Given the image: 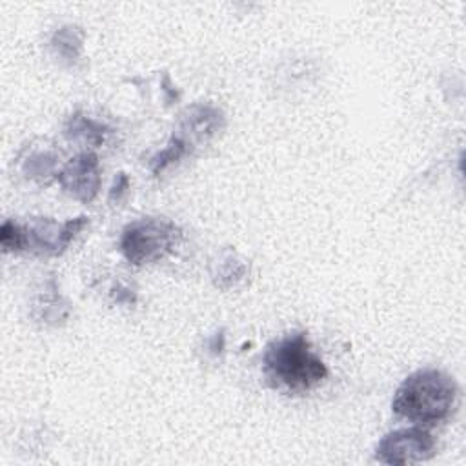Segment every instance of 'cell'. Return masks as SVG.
Wrapping results in <instances>:
<instances>
[{
    "mask_svg": "<svg viewBox=\"0 0 466 466\" xmlns=\"http://www.w3.org/2000/svg\"><path fill=\"white\" fill-rule=\"evenodd\" d=\"M264 373L269 384L288 393H306L320 384L326 364L311 350L306 333L297 331L273 340L264 351Z\"/></svg>",
    "mask_w": 466,
    "mask_h": 466,
    "instance_id": "6da1fadb",
    "label": "cell"
},
{
    "mask_svg": "<svg viewBox=\"0 0 466 466\" xmlns=\"http://www.w3.org/2000/svg\"><path fill=\"white\" fill-rule=\"evenodd\" d=\"M455 399L457 384L450 375L439 370H419L397 388L391 408L408 420L431 426L451 413Z\"/></svg>",
    "mask_w": 466,
    "mask_h": 466,
    "instance_id": "7a4b0ae2",
    "label": "cell"
},
{
    "mask_svg": "<svg viewBox=\"0 0 466 466\" xmlns=\"http://www.w3.org/2000/svg\"><path fill=\"white\" fill-rule=\"evenodd\" d=\"M180 233L173 222L160 218H144L124 229L122 251L126 258L137 266L155 262L169 253Z\"/></svg>",
    "mask_w": 466,
    "mask_h": 466,
    "instance_id": "3957f363",
    "label": "cell"
},
{
    "mask_svg": "<svg viewBox=\"0 0 466 466\" xmlns=\"http://www.w3.org/2000/svg\"><path fill=\"white\" fill-rule=\"evenodd\" d=\"M435 441L422 428H404L388 433L377 446L375 459L384 464H413L433 457Z\"/></svg>",
    "mask_w": 466,
    "mask_h": 466,
    "instance_id": "277c9868",
    "label": "cell"
},
{
    "mask_svg": "<svg viewBox=\"0 0 466 466\" xmlns=\"http://www.w3.org/2000/svg\"><path fill=\"white\" fill-rule=\"evenodd\" d=\"M60 182L69 193L89 200L96 193V186H98L96 158L93 155L76 157L60 173Z\"/></svg>",
    "mask_w": 466,
    "mask_h": 466,
    "instance_id": "5b68a950",
    "label": "cell"
},
{
    "mask_svg": "<svg viewBox=\"0 0 466 466\" xmlns=\"http://www.w3.org/2000/svg\"><path fill=\"white\" fill-rule=\"evenodd\" d=\"M0 240H2L4 251L20 249V248L25 244V233H24L16 224H13L11 220H5V222L2 224Z\"/></svg>",
    "mask_w": 466,
    "mask_h": 466,
    "instance_id": "8992f818",
    "label": "cell"
}]
</instances>
